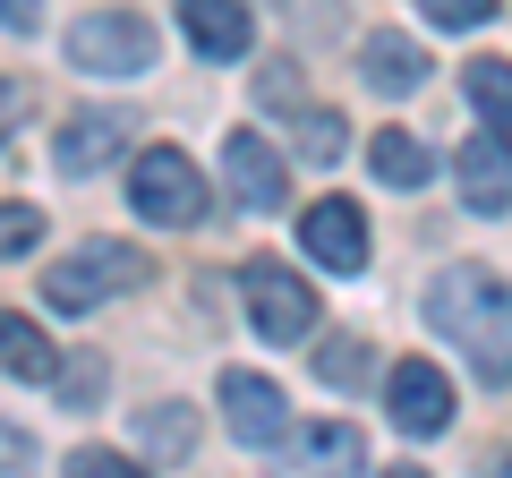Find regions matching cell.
I'll return each instance as SVG.
<instances>
[{
  "instance_id": "1",
  "label": "cell",
  "mask_w": 512,
  "mask_h": 478,
  "mask_svg": "<svg viewBox=\"0 0 512 478\" xmlns=\"http://www.w3.org/2000/svg\"><path fill=\"white\" fill-rule=\"evenodd\" d=\"M427 316L461 342V359L478 368V385H512V291L487 265H453L427 291Z\"/></svg>"
},
{
  "instance_id": "2",
  "label": "cell",
  "mask_w": 512,
  "mask_h": 478,
  "mask_svg": "<svg viewBox=\"0 0 512 478\" xmlns=\"http://www.w3.org/2000/svg\"><path fill=\"white\" fill-rule=\"evenodd\" d=\"M146 274H154L146 248H128V239H86V248H69V257L43 274V299H52L60 316H86V308H103V299L137 291Z\"/></svg>"
},
{
  "instance_id": "3",
  "label": "cell",
  "mask_w": 512,
  "mask_h": 478,
  "mask_svg": "<svg viewBox=\"0 0 512 478\" xmlns=\"http://www.w3.org/2000/svg\"><path fill=\"white\" fill-rule=\"evenodd\" d=\"M128 205L154 222V231H197L205 222V171L180 146H146L128 171Z\"/></svg>"
},
{
  "instance_id": "4",
  "label": "cell",
  "mask_w": 512,
  "mask_h": 478,
  "mask_svg": "<svg viewBox=\"0 0 512 478\" xmlns=\"http://www.w3.org/2000/svg\"><path fill=\"white\" fill-rule=\"evenodd\" d=\"M239 299H248V325L265 333V342H308L316 333V291L291 274V265H274V257H248V274H239Z\"/></svg>"
},
{
  "instance_id": "5",
  "label": "cell",
  "mask_w": 512,
  "mask_h": 478,
  "mask_svg": "<svg viewBox=\"0 0 512 478\" xmlns=\"http://www.w3.org/2000/svg\"><path fill=\"white\" fill-rule=\"evenodd\" d=\"M69 69L86 77H146L154 69V26L128 18V9H94L69 26Z\"/></svg>"
},
{
  "instance_id": "6",
  "label": "cell",
  "mask_w": 512,
  "mask_h": 478,
  "mask_svg": "<svg viewBox=\"0 0 512 478\" xmlns=\"http://www.w3.org/2000/svg\"><path fill=\"white\" fill-rule=\"evenodd\" d=\"M299 248H308V265H325V274H359L367 265V214L350 197H316L308 214H299Z\"/></svg>"
},
{
  "instance_id": "7",
  "label": "cell",
  "mask_w": 512,
  "mask_h": 478,
  "mask_svg": "<svg viewBox=\"0 0 512 478\" xmlns=\"http://www.w3.org/2000/svg\"><path fill=\"white\" fill-rule=\"evenodd\" d=\"M222 180H231V197L248 205V214H274V205L291 197V171H282V154L265 146L256 129H231V137H222Z\"/></svg>"
},
{
  "instance_id": "8",
  "label": "cell",
  "mask_w": 512,
  "mask_h": 478,
  "mask_svg": "<svg viewBox=\"0 0 512 478\" xmlns=\"http://www.w3.org/2000/svg\"><path fill=\"white\" fill-rule=\"evenodd\" d=\"M384 402H393V427L402 436H444L453 427V385H444L436 359H402L393 385H384Z\"/></svg>"
},
{
  "instance_id": "9",
  "label": "cell",
  "mask_w": 512,
  "mask_h": 478,
  "mask_svg": "<svg viewBox=\"0 0 512 478\" xmlns=\"http://www.w3.org/2000/svg\"><path fill=\"white\" fill-rule=\"evenodd\" d=\"M453 180H461V205H470V214H504L512 205V137L478 129L470 146L453 154Z\"/></svg>"
},
{
  "instance_id": "10",
  "label": "cell",
  "mask_w": 512,
  "mask_h": 478,
  "mask_svg": "<svg viewBox=\"0 0 512 478\" xmlns=\"http://www.w3.org/2000/svg\"><path fill=\"white\" fill-rule=\"evenodd\" d=\"M222 419H231V436H239V444H282V436H291L282 385H274V376H248V368L222 376Z\"/></svg>"
},
{
  "instance_id": "11",
  "label": "cell",
  "mask_w": 512,
  "mask_h": 478,
  "mask_svg": "<svg viewBox=\"0 0 512 478\" xmlns=\"http://www.w3.org/2000/svg\"><path fill=\"white\" fill-rule=\"evenodd\" d=\"M120 146H128V120H120V111H69V129H60L52 163L69 171V180H86V171H103Z\"/></svg>"
},
{
  "instance_id": "12",
  "label": "cell",
  "mask_w": 512,
  "mask_h": 478,
  "mask_svg": "<svg viewBox=\"0 0 512 478\" xmlns=\"http://www.w3.org/2000/svg\"><path fill=\"white\" fill-rule=\"evenodd\" d=\"M180 26L197 43V60H248V9L239 0H180Z\"/></svg>"
},
{
  "instance_id": "13",
  "label": "cell",
  "mask_w": 512,
  "mask_h": 478,
  "mask_svg": "<svg viewBox=\"0 0 512 478\" xmlns=\"http://www.w3.org/2000/svg\"><path fill=\"white\" fill-rule=\"evenodd\" d=\"M350 470H367L359 427H308V436H291V478H350Z\"/></svg>"
},
{
  "instance_id": "14",
  "label": "cell",
  "mask_w": 512,
  "mask_h": 478,
  "mask_svg": "<svg viewBox=\"0 0 512 478\" xmlns=\"http://www.w3.org/2000/svg\"><path fill=\"white\" fill-rule=\"evenodd\" d=\"M0 368L18 376V385H52V376H60V350H52V333H43L35 316L0 308Z\"/></svg>"
},
{
  "instance_id": "15",
  "label": "cell",
  "mask_w": 512,
  "mask_h": 478,
  "mask_svg": "<svg viewBox=\"0 0 512 478\" xmlns=\"http://www.w3.org/2000/svg\"><path fill=\"white\" fill-rule=\"evenodd\" d=\"M359 69H367V86H376V94H419V86H427L419 35H376V43L359 52Z\"/></svg>"
},
{
  "instance_id": "16",
  "label": "cell",
  "mask_w": 512,
  "mask_h": 478,
  "mask_svg": "<svg viewBox=\"0 0 512 478\" xmlns=\"http://www.w3.org/2000/svg\"><path fill=\"white\" fill-rule=\"evenodd\" d=\"M367 163H376V180H384V188H427V180H436V154H427L410 129H376Z\"/></svg>"
},
{
  "instance_id": "17",
  "label": "cell",
  "mask_w": 512,
  "mask_h": 478,
  "mask_svg": "<svg viewBox=\"0 0 512 478\" xmlns=\"http://www.w3.org/2000/svg\"><path fill=\"white\" fill-rule=\"evenodd\" d=\"M137 444H146L154 461H188V453H197V410H188V402L146 410V419H137Z\"/></svg>"
},
{
  "instance_id": "18",
  "label": "cell",
  "mask_w": 512,
  "mask_h": 478,
  "mask_svg": "<svg viewBox=\"0 0 512 478\" xmlns=\"http://www.w3.org/2000/svg\"><path fill=\"white\" fill-rule=\"evenodd\" d=\"M470 103L487 129H512V60H470Z\"/></svg>"
},
{
  "instance_id": "19",
  "label": "cell",
  "mask_w": 512,
  "mask_h": 478,
  "mask_svg": "<svg viewBox=\"0 0 512 478\" xmlns=\"http://www.w3.org/2000/svg\"><path fill=\"white\" fill-rule=\"evenodd\" d=\"M342 146H350V137H342V111H299V154H308L316 171L342 163Z\"/></svg>"
},
{
  "instance_id": "20",
  "label": "cell",
  "mask_w": 512,
  "mask_h": 478,
  "mask_svg": "<svg viewBox=\"0 0 512 478\" xmlns=\"http://www.w3.org/2000/svg\"><path fill=\"white\" fill-rule=\"evenodd\" d=\"M35 239H43V214L18 205V197H0V265L18 257V248H35Z\"/></svg>"
},
{
  "instance_id": "21",
  "label": "cell",
  "mask_w": 512,
  "mask_h": 478,
  "mask_svg": "<svg viewBox=\"0 0 512 478\" xmlns=\"http://www.w3.org/2000/svg\"><path fill=\"white\" fill-rule=\"evenodd\" d=\"M52 385H60V402H69V410H94V393H103V359H60Z\"/></svg>"
},
{
  "instance_id": "22",
  "label": "cell",
  "mask_w": 512,
  "mask_h": 478,
  "mask_svg": "<svg viewBox=\"0 0 512 478\" xmlns=\"http://www.w3.org/2000/svg\"><path fill=\"white\" fill-rule=\"evenodd\" d=\"M60 478H146V470H137L128 453H103V444H77V453H69V470H60Z\"/></svg>"
},
{
  "instance_id": "23",
  "label": "cell",
  "mask_w": 512,
  "mask_h": 478,
  "mask_svg": "<svg viewBox=\"0 0 512 478\" xmlns=\"http://www.w3.org/2000/svg\"><path fill=\"white\" fill-rule=\"evenodd\" d=\"M419 9H427L436 26H487V18H495V0H419Z\"/></svg>"
},
{
  "instance_id": "24",
  "label": "cell",
  "mask_w": 512,
  "mask_h": 478,
  "mask_svg": "<svg viewBox=\"0 0 512 478\" xmlns=\"http://www.w3.org/2000/svg\"><path fill=\"white\" fill-rule=\"evenodd\" d=\"M35 470V436L26 427H0V478H26Z\"/></svg>"
},
{
  "instance_id": "25",
  "label": "cell",
  "mask_w": 512,
  "mask_h": 478,
  "mask_svg": "<svg viewBox=\"0 0 512 478\" xmlns=\"http://www.w3.org/2000/svg\"><path fill=\"white\" fill-rule=\"evenodd\" d=\"M26 111H35V94H26L18 77H0V146H9V129H18Z\"/></svg>"
},
{
  "instance_id": "26",
  "label": "cell",
  "mask_w": 512,
  "mask_h": 478,
  "mask_svg": "<svg viewBox=\"0 0 512 478\" xmlns=\"http://www.w3.org/2000/svg\"><path fill=\"white\" fill-rule=\"evenodd\" d=\"M359 368H367V350H359V342H333V350H325V376H333V385H350Z\"/></svg>"
},
{
  "instance_id": "27",
  "label": "cell",
  "mask_w": 512,
  "mask_h": 478,
  "mask_svg": "<svg viewBox=\"0 0 512 478\" xmlns=\"http://www.w3.org/2000/svg\"><path fill=\"white\" fill-rule=\"evenodd\" d=\"M35 18H43V0H0V26H18V35H26Z\"/></svg>"
},
{
  "instance_id": "28",
  "label": "cell",
  "mask_w": 512,
  "mask_h": 478,
  "mask_svg": "<svg viewBox=\"0 0 512 478\" xmlns=\"http://www.w3.org/2000/svg\"><path fill=\"white\" fill-rule=\"evenodd\" d=\"M495 478H512V453H504V461H495Z\"/></svg>"
},
{
  "instance_id": "29",
  "label": "cell",
  "mask_w": 512,
  "mask_h": 478,
  "mask_svg": "<svg viewBox=\"0 0 512 478\" xmlns=\"http://www.w3.org/2000/svg\"><path fill=\"white\" fill-rule=\"evenodd\" d=\"M384 478H427V470H384Z\"/></svg>"
}]
</instances>
